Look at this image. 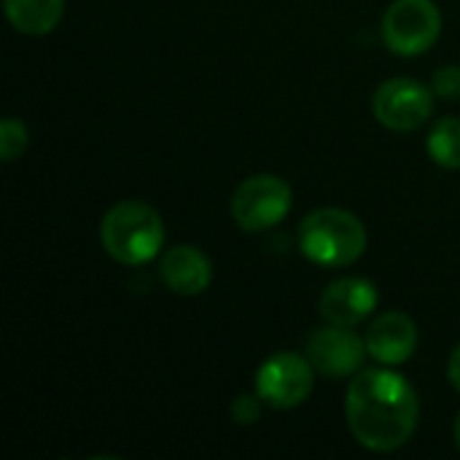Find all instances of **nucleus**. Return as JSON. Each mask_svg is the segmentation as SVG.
Wrapping results in <instances>:
<instances>
[{"label":"nucleus","mask_w":460,"mask_h":460,"mask_svg":"<svg viewBox=\"0 0 460 460\" xmlns=\"http://www.w3.org/2000/svg\"><path fill=\"white\" fill-rule=\"evenodd\" d=\"M27 140H30L27 137V127L19 119H13V116L3 119V124H0V159L3 162H13L19 154H24Z\"/></svg>","instance_id":"4468645a"},{"label":"nucleus","mask_w":460,"mask_h":460,"mask_svg":"<svg viewBox=\"0 0 460 460\" xmlns=\"http://www.w3.org/2000/svg\"><path fill=\"white\" fill-rule=\"evenodd\" d=\"M375 307H377V288L367 278L334 280L318 302L321 315L337 326H358L375 313Z\"/></svg>","instance_id":"9d476101"},{"label":"nucleus","mask_w":460,"mask_h":460,"mask_svg":"<svg viewBox=\"0 0 460 460\" xmlns=\"http://www.w3.org/2000/svg\"><path fill=\"white\" fill-rule=\"evenodd\" d=\"M315 369L307 356L283 350L270 356L256 372V394L272 410H294L313 394Z\"/></svg>","instance_id":"423d86ee"},{"label":"nucleus","mask_w":460,"mask_h":460,"mask_svg":"<svg viewBox=\"0 0 460 460\" xmlns=\"http://www.w3.org/2000/svg\"><path fill=\"white\" fill-rule=\"evenodd\" d=\"M350 329L353 326L329 323L323 329H315L307 337L305 356L310 358V364L318 375L342 380V377H353L364 369V358L369 356L367 340H361Z\"/></svg>","instance_id":"6e6552de"},{"label":"nucleus","mask_w":460,"mask_h":460,"mask_svg":"<svg viewBox=\"0 0 460 460\" xmlns=\"http://www.w3.org/2000/svg\"><path fill=\"white\" fill-rule=\"evenodd\" d=\"M456 442H458V447H460V412H458V418H456Z\"/></svg>","instance_id":"a211bd4d"},{"label":"nucleus","mask_w":460,"mask_h":460,"mask_svg":"<svg viewBox=\"0 0 460 460\" xmlns=\"http://www.w3.org/2000/svg\"><path fill=\"white\" fill-rule=\"evenodd\" d=\"M159 275L172 294L197 296V294L208 291V286L213 280V264L199 248L175 245L164 253Z\"/></svg>","instance_id":"9b49d317"},{"label":"nucleus","mask_w":460,"mask_h":460,"mask_svg":"<svg viewBox=\"0 0 460 460\" xmlns=\"http://www.w3.org/2000/svg\"><path fill=\"white\" fill-rule=\"evenodd\" d=\"M100 243L113 261L137 267L162 251L164 221L151 205L140 199H124L102 216Z\"/></svg>","instance_id":"f03ea898"},{"label":"nucleus","mask_w":460,"mask_h":460,"mask_svg":"<svg viewBox=\"0 0 460 460\" xmlns=\"http://www.w3.org/2000/svg\"><path fill=\"white\" fill-rule=\"evenodd\" d=\"M383 40L399 57L426 54L442 32V13L434 0H394L383 16Z\"/></svg>","instance_id":"20e7f679"},{"label":"nucleus","mask_w":460,"mask_h":460,"mask_svg":"<svg viewBox=\"0 0 460 460\" xmlns=\"http://www.w3.org/2000/svg\"><path fill=\"white\" fill-rule=\"evenodd\" d=\"M8 22L24 35H49L62 13L65 0H3Z\"/></svg>","instance_id":"f8f14e48"},{"label":"nucleus","mask_w":460,"mask_h":460,"mask_svg":"<svg viewBox=\"0 0 460 460\" xmlns=\"http://www.w3.org/2000/svg\"><path fill=\"white\" fill-rule=\"evenodd\" d=\"M364 340H367V350L375 361H380L385 367H399L415 356L418 326L407 313L388 310L369 323Z\"/></svg>","instance_id":"1a4fd4ad"},{"label":"nucleus","mask_w":460,"mask_h":460,"mask_svg":"<svg viewBox=\"0 0 460 460\" xmlns=\"http://www.w3.org/2000/svg\"><path fill=\"white\" fill-rule=\"evenodd\" d=\"M345 415L356 442L372 453H394L404 447L420 418L415 388L391 369H361L353 375Z\"/></svg>","instance_id":"f257e3e1"},{"label":"nucleus","mask_w":460,"mask_h":460,"mask_svg":"<svg viewBox=\"0 0 460 460\" xmlns=\"http://www.w3.org/2000/svg\"><path fill=\"white\" fill-rule=\"evenodd\" d=\"M429 156L445 167V170H460V119L445 116L431 127V135L426 140Z\"/></svg>","instance_id":"ddd939ff"},{"label":"nucleus","mask_w":460,"mask_h":460,"mask_svg":"<svg viewBox=\"0 0 460 460\" xmlns=\"http://www.w3.org/2000/svg\"><path fill=\"white\" fill-rule=\"evenodd\" d=\"M294 194L280 175L259 172L245 178L232 194V218L245 232H267L291 210Z\"/></svg>","instance_id":"39448f33"},{"label":"nucleus","mask_w":460,"mask_h":460,"mask_svg":"<svg viewBox=\"0 0 460 460\" xmlns=\"http://www.w3.org/2000/svg\"><path fill=\"white\" fill-rule=\"evenodd\" d=\"M259 394L256 396H240L234 404H232V412H234V420L240 423H253L259 418Z\"/></svg>","instance_id":"dca6fc26"},{"label":"nucleus","mask_w":460,"mask_h":460,"mask_svg":"<svg viewBox=\"0 0 460 460\" xmlns=\"http://www.w3.org/2000/svg\"><path fill=\"white\" fill-rule=\"evenodd\" d=\"M367 226L342 208H321L305 216L299 226L302 253L321 267H348L367 251Z\"/></svg>","instance_id":"7ed1b4c3"},{"label":"nucleus","mask_w":460,"mask_h":460,"mask_svg":"<svg viewBox=\"0 0 460 460\" xmlns=\"http://www.w3.org/2000/svg\"><path fill=\"white\" fill-rule=\"evenodd\" d=\"M434 94L445 97V100H460V67L458 65H447L439 67L434 73Z\"/></svg>","instance_id":"2eb2a0df"},{"label":"nucleus","mask_w":460,"mask_h":460,"mask_svg":"<svg viewBox=\"0 0 460 460\" xmlns=\"http://www.w3.org/2000/svg\"><path fill=\"white\" fill-rule=\"evenodd\" d=\"M377 121L391 132L420 129L434 113L431 89L415 78H391L377 86L372 100Z\"/></svg>","instance_id":"0eeeda50"},{"label":"nucleus","mask_w":460,"mask_h":460,"mask_svg":"<svg viewBox=\"0 0 460 460\" xmlns=\"http://www.w3.org/2000/svg\"><path fill=\"white\" fill-rule=\"evenodd\" d=\"M447 377H450L453 388L460 394V345L453 350V356L447 361Z\"/></svg>","instance_id":"f3484780"}]
</instances>
